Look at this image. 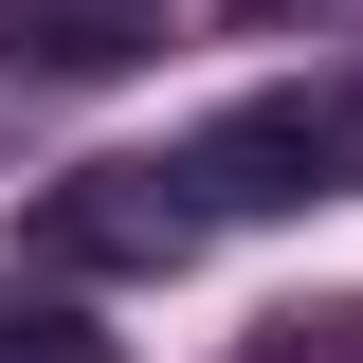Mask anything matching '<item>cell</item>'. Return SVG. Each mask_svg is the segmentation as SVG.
I'll return each instance as SVG.
<instances>
[{
  "label": "cell",
  "instance_id": "cell-2",
  "mask_svg": "<svg viewBox=\"0 0 363 363\" xmlns=\"http://www.w3.org/2000/svg\"><path fill=\"white\" fill-rule=\"evenodd\" d=\"M182 182L200 200H236V218H291V200H345V109L327 91H255V109H218V128L182 145Z\"/></svg>",
  "mask_w": 363,
  "mask_h": 363
},
{
  "label": "cell",
  "instance_id": "cell-3",
  "mask_svg": "<svg viewBox=\"0 0 363 363\" xmlns=\"http://www.w3.org/2000/svg\"><path fill=\"white\" fill-rule=\"evenodd\" d=\"M164 37V0H0V55L18 73H128Z\"/></svg>",
  "mask_w": 363,
  "mask_h": 363
},
{
  "label": "cell",
  "instance_id": "cell-1",
  "mask_svg": "<svg viewBox=\"0 0 363 363\" xmlns=\"http://www.w3.org/2000/svg\"><path fill=\"white\" fill-rule=\"evenodd\" d=\"M200 218H218V200H200L182 164H73L18 236H37V272H182Z\"/></svg>",
  "mask_w": 363,
  "mask_h": 363
},
{
  "label": "cell",
  "instance_id": "cell-4",
  "mask_svg": "<svg viewBox=\"0 0 363 363\" xmlns=\"http://www.w3.org/2000/svg\"><path fill=\"white\" fill-rule=\"evenodd\" d=\"M236 363H363V291H309V309L236 327Z\"/></svg>",
  "mask_w": 363,
  "mask_h": 363
},
{
  "label": "cell",
  "instance_id": "cell-5",
  "mask_svg": "<svg viewBox=\"0 0 363 363\" xmlns=\"http://www.w3.org/2000/svg\"><path fill=\"white\" fill-rule=\"evenodd\" d=\"M0 363H128V345L73 327V309H0Z\"/></svg>",
  "mask_w": 363,
  "mask_h": 363
}]
</instances>
